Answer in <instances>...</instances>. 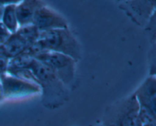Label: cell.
Wrapping results in <instances>:
<instances>
[{"mask_svg":"<svg viewBox=\"0 0 156 126\" xmlns=\"http://www.w3.org/2000/svg\"><path fill=\"white\" fill-rule=\"evenodd\" d=\"M29 69L41 88L46 107L56 108L67 100L68 88L47 66L34 59Z\"/></svg>","mask_w":156,"mask_h":126,"instance_id":"obj_1","label":"cell"},{"mask_svg":"<svg viewBox=\"0 0 156 126\" xmlns=\"http://www.w3.org/2000/svg\"><path fill=\"white\" fill-rule=\"evenodd\" d=\"M34 58L27 51L9 59L7 72L19 69H29Z\"/></svg>","mask_w":156,"mask_h":126,"instance_id":"obj_12","label":"cell"},{"mask_svg":"<svg viewBox=\"0 0 156 126\" xmlns=\"http://www.w3.org/2000/svg\"><path fill=\"white\" fill-rule=\"evenodd\" d=\"M28 44L16 32L12 33L10 37L2 46L3 53L9 59H12L24 53L28 49Z\"/></svg>","mask_w":156,"mask_h":126,"instance_id":"obj_10","label":"cell"},{"mask_svg":"<svg viewBox=\"0 0 156 126\" xmlns=\"http://www.w3.org/2000/svg\"><path fill=\"white\" fill-rule=\"evenodd\" d=\"M99 126H103V125H99Z\"/></svg>","mask_w":156,"mask_h":126,"instance_id":"obj_20","label":"cell"},{"mask_svg":"<svg viewBox=\"0 0 156 126\" xmlns=\"http://www.w3.org/2000/svg\"><path fill=\"white\" fill-rule=\"evenodd\" d=\"M142 126H156V121H151L142 124Z\"/></svg>","mask_w":156,"mask_h":126,"instance_id":"obj_17","label":"cell"},{"mask_svg":"<svg viewBox=\"0 0 156 126\" xmlns=\"http://www.w3.org/2000/svg\"><path fill=\"white\" fill-rule=\"evenodd\" d=\"M11 35H12V33L0 21V46L4 45L5 43L8 40Z\"/></svg>","mask_w":156,"mask_h":126,"instance_id":"obj_14","label":"cell"},{"mask_svg":"<svg viewBox=\"0 0 156 126\" xmlns=\"http://www.w3.org/2000/svg\"><path fill=\"white\" fill-rule=\"evenodd\" d=\"M32 24L41 33L56 29L69 28L66 19L47 5H44L38 9L34 17Z\"/></svg>","mask_w":156,"mask_h":126,"instance_id":"obj_8","label":"cell"},{"mask_svg":"<svg viewBox=\"0 0 156 126\" xmlns=\"http://www.w3.org/2000/svg\"><path fill=\"white\" fill-rule=\"evenodd\" d=\"M44 5L42 0H21L18 3L15 9L19 27L32 24L36 12Z\"/></svg>","mask_w":156,"mask_h":126,"instance_id":"obj_9","label":"cell"},{"mask_svg":"<svg viewBox=\"0 0 156 126\" xmlns=\"http://www.w3.org/2000/svg\"><path fill=\"white\" fill-rule=\"evenodd\" d=\"M43 52H54L66 55L78 62L82 58L81 46L69 28L41 32L37 40Z\"/></svg>","mask_w":156,"mask_h":126,"instance_id":"obj_2","label":"cell"},{"mask_svg":"<svg viewBox=\"0 0 156 126\" xmlns=\"http://www.w3.org/2000/svg\"><path fill=\"white\" fill-rule=\"evenodd\" d=\"M113 1H115V2H126L127 1V0H113Z\"/></svg>","mask_w":156,"mask_h":126,"instance_id":"obj_18","label":"cell"},{"mask_svg":"<svg viewBox=\"0 0 156 126\" xmlns=\"http://www.w3.org/2000/svg\"><path fill=\"white\" fill-rule=\"evenodd\" d=\"M3 52V49H2V46H0V53H2Z\"/></svg>","mask_w":156,"mask_h":126,"instance_id":"obj_19","label":"cell"},{"mask_svg":"<svg viewBox=\"0 0 156 126\" xmlns=\"http://www.w3.org/2000/svg\"><path fill=\"white\" fill-rule=\"evenodd\" d=\"M155 0H127L120 3L119 8L136 24L145 27L155 15Z\"/></svg>","mask_w":156,"mask_h":126,"instance_id":"obj_6","label":"cell"},{"mask_svg":"<svg viewBox=\"0 0 156 126\" xmlns=\"http://www.w3.org/2000/svg\"><path fill=\"white\" fill-rule=\"evenodd\" d=\"M34 59L47 66L67 88L74 83L77 62L71 57L54 52H46Z\"/></svg>","mask_w":156,"mask_h":126,"instance_id":"obj_4","label":"cell"},{"mask_svg":"<svg viewBox=\"0 0 156 126\" xmlns=\"http://www.w3.org/2000/svg\"><path fill=\"white\" fill-rule=\"evenodd\" d=\"M16 5H9L4 9L1 18V22L12 33H15L19 27L16 15Z\"/></svg>","mask_w":156,"mask_h":126,"instance_id":"obj_11","label":"cell"},{"mask_svg":"<svg viewBox=\"0 0 156 126\" xmlns=\"http://www.w3.org/2000/svg\"><path fill=\"white\" fill-rule=\"evenodd\" d=\"M0 86L2 96L7 98L25 97L41 92L37 83L22 80L8 73L0 75Z\"/></svg>","mask_w":156,"mask_h":126,"instance_id":"obj_7","label":"cell"},{"mask_svg":"<svg viewBox=\"0 0 156 126\" xmlns=\"http://www.w3.org/2000/svg\"><path fill=\"white\" fill-rule=\"evenodd\" d=\"M101 121L103 126H142L140 106L135 94L107 106Z\"/></svg>","mask_w":156,"mask_h":126,"instance_id":"obj_3","label":"cell"},{"mask_svg":"<svg viewBox=\"0 0 156 126\" xmlns=\"http://www.w3.org/2000/svg\"><path fill=\"white\" fill-rule=\"evenodd\" d=\"M133 94L140 106V117L142 124L156 121L155 75H149Z\"/></svg>","mask_w":156,"mask_h":126,"instance_id":"obj_5","label":"cell"},{"mask_svg":"<svg viewBox=\"0 0 156 126\" xmlns=\"http://www.w3.org/2000/svg\"><path fill=\"white\" fill-rule=\"evenodd\" d=\"M21 0H0V21L4 9L9 5H17Z\"/></svg>","mask_w":156,"mask_h":126,"instance_id":"obj_16","label":"cell"},{"mask_svg":"<svg viewBox=\"0 0 156 126\" xmlns=\"http://www.w3.org/2000/svg\"><path fill=\"white\" fill-rule=\"evenodd\" d=\"M9 59H9L3 52L0 53V75L7 73Z\"/></svg>","mask_w":156,"mask_h":126,"instance_id":"obj_15","label":"cell"},{"mask_svg":"<svg viewBox=\"0 0 156 126\" xmlns=\"http://www.w3.org/2000/svg\"><path fill=\"white\" fill-rule=\"evenodd\" d=\"M16 33L25 40V42L28 44L29 47L37 40L41 34V32L33 24L19 27Z\"/></svg>","mask_w":156,"mask_h":126,"instance_id":"obj_13","label":"cell"}]
</instances>
